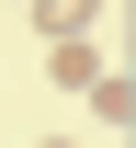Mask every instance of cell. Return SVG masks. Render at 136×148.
Listing matches in <instances>:
<instances>
[{
    "mask_svg": "<svg viewBox=\"0 0 136 148\" xmlns=\"http://www.w3.org/2000/svg\"><path fill=\"white\" fill-rule=\"evenodd\" d=\"M45 69H57V91H91V80H102V57H91V46H79V34H68L57 57H45Z\"/></svg>",
    "mask_w": 136,
    "mask_h": 148,
    "instance_id": "6da1fadb",
    "label": "cell"
},
{
    "mask_svg": "<svg viewBox=\"0 0 136 148\" xmlns=\"http://www.w3.org/2000/svg\"><path fill=\"white\" fill-rule=\"evenodd\" d=\"M34 12H45V34L68 46V34H91V12H102V0H34Z\"/></svg>",
    "mask_w": 136,
    "mask_h": 148,
    "instance_id": "7a4b0ae2",
    "label": "cell"
},
{
    "mask_svg": "<svg viewBox=\"0 0 136 148\" xmlns=\"http://www.w3.org/2000/svg\"><path fill=\"white\" fill-rule=\"evenodd\" d=\"M45 148H79V137H45Z\"/></svg>",
    "mask_w": 136,
    "mask_h": 148,
    "instance_id": "3957f363",
    "label": "cell"
}]
</instances>
